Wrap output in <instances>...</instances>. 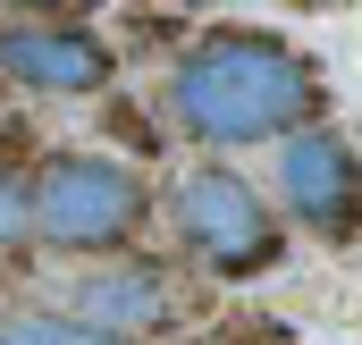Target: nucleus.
Returning a JSON list of instances; mask_svg holds the SVG:
<instances>
[{"label":"nucleus","mask_w":362,"mask_h":345,"mask_svg":"<svg viewBox=\"0 0 362 345\" xmlns=\"http://www.w3.org/2000/svg\"><path fill=\"white\" fill-rule=\"evenodd\" d=\"M25 202H34V245L59 253H118L152 219V185L110 152H51L42 169H25Z\"/></svg>","instance_id":"obj_2"},{"label":"nucleus","mask_w":362,"mask_h":345,"mask_svg":"<svg viewBox=\"0 0 362 345\" xmlns=\"http://www.w3.org/2000/svg\"><path fill=\"white\" fill-rule=\"evenodd\" d=\"M177 303H169V278L160 269H135V261H110V269H93L85 286H76V312L68 320H85L101 337H144V329H160Z\"/></svg>","instance_id":"obj_6"},{"label":"nucleus","mask_w":362,"mask_h":345,"mask_svg":"<svg viewBox=\"0 0 362 345\" xmlns=\"http://www.w3.org/2000/svg\"><path fill=\"white\" fill-rule=\"evenodd\" d=\"M0 76L34 93H101L110 85V42L68 17H8L0 25Z\"/></svg>","instance_id":"obj_5"},{"label":"nucleus","mask_w":362,"mask_h":345,"mask_svg":"<svg viewBox=\"0 0 362 345\" xmlns=\"http://www.w3.org/2000/svg\"><path fill=\"white\" fill-rule=\"evenodd\" d=\"M278 202L320 236V245H346L362 228V152L337 127H303L278 144Z\"/></svg>","instance_id":"obj_4"},{"label":"nucleus","mask_w":362,"mask_h":345,"mask_svg":"<svg viewBox=\"0 0 362 345\" xmlns=\"http://www.w3.org/2000/svg\"><path fill=\"white\" fill-rule=\"evenodd\" d=\"M177 236L185 253L202 261V269H219V278H262L286 245H278V211L253 194V177L219 169V160H202V169L177 177Z\"/></svg>","instance_id":"obj_3"},{"label":"nucleus","mask_w":362,"mask_h":345,"mask_svg":"<svg viewBox=\"0 0 362 345\" xmlns=\"http://www.w3.org/2000/svg\"><path fill=\"white\" fill-rule=\"evenodd\" d=\"M169 110H177L185 135L211 144V152L286 144V135H303L312 110H320V68H312L295 42H278V34L228 25V34H202V42L177 59Z\"/></svg>","instance_id":"obj_1"},{"label":"nucleus","mask_w":362,"mask_h":345,"mask_svg":"<svg viewBox=\"0 0 362 345\" xmlns=\"http://www.w3.org/2000/svg\"><path fill=\"white\" fill-rule=\"evenodd\" d=\"M0 345H118V337H101L68 312H25V320H0Z\"/></svg>","instance_id":"obj_7"},{"label":"nucleus","mask_w":362,"mask_h":345,"mask_svg":"<svg viewBox=\"0 0 362 345\" xmlns=\"http://www.w3.org/2000/svg\"><path fill=\"white\" fill-rule=\"evenodd\" d=\"M236 345H286V337H236Z\"/></svg>","instance_id":"obj_9"},{"label":"nucleus","mask_w":362,"mask_h":345,"mask_svg":"<svg viewBox=\"0 0 362 345\" xmlns=\"http://www.w3.org/2000/svg\"><path fill=\"white\" fill-rule=\"evenodd\" d=\"M34 245V202H25V177H0V253Z\"/></svg>","instance_id":"obj_8"}]
</instances>
